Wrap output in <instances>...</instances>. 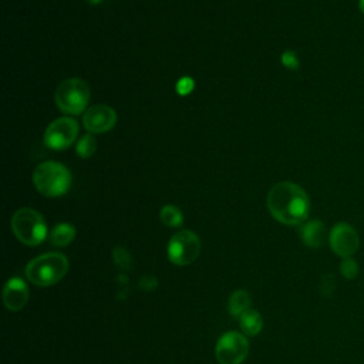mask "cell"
<instances>
[{"label":"cell","instance_id":"obj_1","mask_svg":"<svg viewBox=\"0 0 364 364\" xmlns=\"http://www.w3.org/2000/svg\"><path fill=\"white\" fill-rule=\"evenodd\" d=\"M266 203L270 215L287 226L303 223L310 212V199L306 191L289 181L273 185L267 193Z\"/></svg>","mask_w":364,"mask_h":364},{"label":"cell","instance_id":"obj_2","mask_svg":"<svg viewBox=\"0 0 364 364\" xmlns=\"http://www.w3.org/2000/svg\"><path fill=\"white\" fill-rule=\"evenodd\" d=\"M68 272V259L63 253L50 252L30 260L26 266V277L30 283L48 287L58 283Z\"/></svg>","mask_w":364,"mask_h":364},{"label":"cell","instance_id":"obj_3","mask_svg":"<svg viewBox=\"0 0 364 364\" xmlns=\"http://www.w3.org/2000/svg\"><path fill=\"white\" fill-rule=\"evenodd\" d=\"M71 179L70 169L55 161H44L38 164L33 172L36 189L47 198L64 195L71 186Z\"/></svg>","mask_w":364,"mask_h":364},{"label":"cell","instance_id":"obj_4","mask_svg":"<svg viewBox=\"0 0 364 364\" xmlns=\"http://www.w3.org/2000/svg\"><path fill=\"white\" fill-rule=\"evenodd\" d=\"M88 84L77 77L61 81L55 90L54 101L58 109L67 115H78L87 111L90 102Z\"/></svg>","mask_w":364,"mask_h":364},{"label":"cell","instance_id":"obj_5","mask_svg":"<svg viewBox=\"0 0 364 364\" xmlns=\"http://www.w3.org/2000/svg\"><path fill=\"white\" fill-rule=\"evenodd\" d=\"M11 230L21 243L37 246L47 236V223L36 209L20 208L11 216Z\"/></svg>","mask_w":364,"mask_h":364},{"label":"cell","instance_id":"obj_6","mask_svg":"<svg viewBox=\"0 0 364 364\" xmlns=\"http://www.w3.org/2000/svg\"><path fill=\"white\" fill-rule=\"evenodd\" d=\"M166 253L173 264H191L200 253V240L192 230H179L169 239Z\"/></svg>","mask_w":364,"mask_h":364},{"label":"cell","instance_id":"obj_7","mask_svg":"<svg viewBox=\"0 0 364 364\" xmlns=\"http://www.w3.org/2000/svg\"><path fill=\"white\" fill-rule=\"evenodd\" d=\"M78 136V122L71 117H61L48 124L44 131L43 142L54 151L67 149Z\"/></svg>","mask_w":364,"mask_h":364},{"label":"cell","instance_id":"obj_8","mask_svg":"<svg viewBox=\"0 0 364 364\" xmlns=\"http://www.w3.org/2000/svg\"><path fill=\"white\" fill-rule=\"evenodd\" d=\"M247 353L249 341L237 331L225 333L215 347V357L220 364H242Z\"/></svg>","mask_w":364,"mask_h":364},{"label":"cell","instance_id":"obj_9","mask_svg":"<svg viewBox=\"0 0 364 364\" xmlns=\"http://www.w3.org/2000/svg\"><path fill=\"white\" fill-rule=\"evenodd\" d=\"M328 240L333 252L343 259L351 257L360 246V237L357 230L346 222H340L333 226Z\"/></svg>","mask_w":364,"mask_h":364},{"label":"cell","instance_id":"obj_10","mask_svg":"<svg viewBox=\"0 0 364 364\" xmlns=\"http://www.w3.org/2000/svg\"><path fill=\"white\" fill-rule=\"evenodd\" d=\"M117 124V112L105 104H95L82 115V125L90 134H104L114 128Z\"/></svg>","mask_w":364,"mask_h":364},{"label":"cell","instance_id":"obj_11","mask_svg":"<svg viewBox=\"0 0 364 364\" xmlns=\"http://www.w3.org/2000/svg\"><path fill=\"white\" fill-rule=\"evenodd\" d=\"M28 301V287L20 277H11L3 289V303L10 311H20Z\"/></svg>","mask_w":364,"mask_h":364},{"label":"cell","instance_id":"obj_12","mask_svg":"<svg viewBox=\"0 0 364 364\" xmlns=\"http://www.w3.org/2000/svg\"><path fill=\"white\" fill-rule=\"evenodd\" d=\"M300 237L303 243L309 247H320L326 240V226L321 220L313 219L303 223L300 229Z\"/></svg>","mask_w":364,"mask_h":364},{"label":"cell","instance_id":"obj_13","mask_svg":"<svg viewBox=\"0 0 364 364\" xmlns=\"http://www.w3.org/2000/svg\"><path fill=\"white\" fill-rule=\"evenodd\" d=\"M75 233V228L71 223H58L50 232V242L53 246L64 247L74 240Z\"/></svg>","mask_w":364,"mask_h":364},{"label":"cell","instance_id":"obj_14","mask_svg":"<svg viewBox=\"0 0 364 364\" xmlns=\"http://www.w3.org/2000/svg\"><path fill=\"white\" fill-rule=\"evenodd\" d=\"M239 323H240V328L246 336H256L262 331L263 327V320L262 316L253 310L249 309L247 311H245L240 317H239Z\"/></svg>","mask_w":364,"mask_h":364},{"label":"cell","instance_id":"obj_15","mask_svg":"<svg viewBox=\"0 0 364 364\" xmlns=\"http://www.w3.org/2000/svg\"><path fill=\"white\" fill-rule=\"evenodd\" d=\"M250 304H252L250 294L245 290H236L229 297L228 309L233 317H240L245 311H247L250 309Z\"/></svg>","mask_w":364,"mask_h":364},{"label":"cell","instance_id":"obj_16","mask_svg":"<svg viewBox=\"0 0 364 364\" xmlns=\"http://www.w3.org/2000/svg\"><path fill=\"white\" fill-rule=\"evenodd\" d=\"M159 218H161L162 223L168 228H178L183 222V215H182L181 209L175 205L162 206V209L159 210Z\"/></svg>","mask_w":364,"mask_h":364},{"label":"cell","instance_id":"obj_17","mask_svg":"<svg viewBox=\"0 0 364 364\" xmlns=\"http://www.w3.org/2000/svg\"><path fill=\"white\" fill-rule=\"evenodd\" d=\"M75 151H77V155L80 158H90L95 154L97 151V139L94 136V134H85L82 135L78 141H77V145H75Z\"/></svg>","mask_w":364,"mask_h":364},{"label":"cell","instance_id":"obj_18","mask_svg":"<svg viewBox=\"0 0 364 364\" xmlns=\"http://www.w3.org/2000/svg\"><path fill=\"white\" fill-rule=\"evenodd\" d=\"M112 259L115 262V264L122 269V270H128L131 266H132V259H131V255L128 253L127 249L118 246L112 250Z\"/></svg>","mask_w":364,"mask_h":364},{"label":"cell","instance_id":"obj_19","mask_svg":"<svg viewBox=\"0 0 364 364\" xmlns=\"http://www.w3.org/2000/svg\"><path fill=\"white\" fill-rule=\"evenodd\" d=\"M340 272H341V274H343L344 277L353 279V277H355L357 273H358V266H357V263H355L354 259L346 257V259H343V262H341V264H340Z\"/></svg>","mask_w":364,"mask_h":364},{"label":"cell","instance_id":"obj_20","mask_svg":"<svg viewBox=\"0 0 364 364\" xmlns=\"http://www.w3.org/2000/svg\"><path fill=\"white\" fill-rule=\"evenodd\" d=\"M282 61L286 67H289L291 70H296L299 67V58H297V54L294 51H286L282 55Z\"/></svg>","mask_w":364,"mask_h":364},{"label":"cell","instance_id":"obj_21","mask_svg":"<svg viewBox=\"0 0 364 364\" xmlns=\"http://www.w3.org/2000/svg\"><path fill=\"white\" fill-rule=\"evenodd\" d=\"M358 9L361 13H364V0H358Z\"/></svg>","mask_w":364,"mask_h":364},{"label":"cell","instance_id":"obj_22","mask_svg":"<svg viewBox=\"0 0 364 364\" xmlns=\"http://www.w3.org/2000/svg\"><path fill=\"white\" fill-rule=\"evenodd\" d=\"M88 3H91V4H98L101 0H87Z\"/></svg>","mask_w":364,"mask_h":364}]
</instances>
